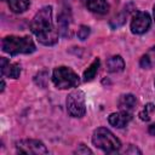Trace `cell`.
<instances>
[{
	"mask_svg": "<svg viewBox=\"0 0 155 155\" xmlns=\"http://www.w3.org/2000/svg\"><path fill=\"white\" fill-rule=\"evenodd\" d=\"M131 153H134V154H136V153H138V154H140L142 151H140L139 149H137L136 147L130 145V149H128V150H126V154H131Z\"/></svg>",
	"mask_w": 155,
	"mask_h": 155,
	"instance_id": "ffe728a7",
	"label": "cell"
},
{
	"mask_svg": "<svg viewBox=\"0 0 155 155\" xmlns=\"http://www.w3.org/2000/svg\"><path fill=\"white\" fill-rule=\"evenodd\" d=\"M148 132L151 134V136H155V124H151L148 128Z\"/></svg>",
	"mask_w": 155,
	"mask_h": 155,
	"instance_id": "44dd1931",
	"label": "cell"
},
{
	"mask_svg": "<svg viewBox=\"0 0 155 155\" xmlns=\"http://www.w3.org/2000/svg\"><path fill=\"white\" fill-rule=\"evenodd\" d=\"M154 19H155V6H154Z\"/></svg>",
	"mask_w": 155,
	"mask_h": 155,
	"instance_id": "603a6c76",
	"label": "cell"
},
{
	"mask_svg": "<svg viewBox=\"0 0 155 155\" xmlns=\"http://www.w3.org/2000/svg\"><path fill=\"white\" fill-rule=\"evenodd\" d=\"M4 90H5V81H4V79H2V80H1V90H0V91L2 92Z\"/></svg>",
	"mask_w": 155,
	"mask_h": 155,
	"instance_id": "7402d4cb",
	"label": "cell"
},
{
	"mask_svg": "<svg viewBox=\"0 0 155 155\" xmlns=\"http://www.w3.org/2000/svg\"><path fill=\"white\" fill-rule=\"evenodd\" d=\"M1 48L4 52L16 56L19 53H33L35 51V44L29 36H5L1 41Z\"/></svg>",
	"mask_w": 155,
	"mask_h": 155,
	"instance_id": "7a4b0ae2",
	"label": "cell"
},
{
	"mask_svg": "<svg viewBox=\"0 0 155 155\" xmlns=\"http://www.w3.org/2000/svg\"><path fill=\"white\" fill-rule=\"evenodd\" d=\"M154 110H155V105H154L153 103L145 104V107L143 108V110L139 111V117H140V120H143V121H149V119H150V113H153Z\"/></svg>",
	"mask_w": 155,
	"mask_h": 155,
	"instance_id": "9a60e30c",
	"label": "cell"
},
{
	"mask_svg": "<svg viewBox=\"0 0 155 155\" xmlns=\"http://www.w3.org/2000/svg\"><path fill=\"white\" fill-rule=\"evenodd\" d=\"M92 143L98 149L109 154L116 153L121 148V143L116 138V136H114V133L105 127H98L97 130H94L92 136Z\"/></svg>",
	"mask_w": 155,
	"mask_h": 155,
	"instance_id": "3957f363",
	"label": "cell"
},
{
	"mask_svg": "<svg viewBox=\"0 0 155 155\" xmlns=\"http://www.w3.org/2000/svg\"><path fill=\"white\" fill-rule=\"evenodd\" d=\"M151 24V18L149 13L143 11H137L131 21V31L133 34H144L148 31Z\"/></svg>",
	"mask_w": 155,
	"mask_h": 155,
	"instance_id": "52a82bcc",
	"label": "cell"
},
{
	"mask_svg": "<svg viewBox=\"0 0 155 155\" xmlns=\"http://www.w3.org/2000/svg\"><path fill=\"white\" fill-rule=\"evenodd\" d=\"M29 0H8V7L15 13H22L29 7Z\"/></svg>",
	"mask_w": 155,
	"mask_h": 155,
	"instance_id": "4fadbf2b",
	"label": "cell"
},
{
	"mask_svg": "<svg viewBox=\"0 0 155 155\" xmlns=\"http://www.w3.org/2000/svg\"><path fill=\"white\" fill-rule=\"evenodd\" d=\"M16 148L18 153L22 154H35V155H41V154H47L48 150L45 147V144L38 139H23L16 143Z\"/></svg>",
	"mask_w": 155,
	"mask_h": 155,
	"instance_id": "8992f818",
	"label": "cell"
},
{
	"mask_svg": "<svg viewBox=\"0 0 155 155\" xmlns=\"http://www.w3.org/2000/svg\"><path fill=\"white\" fill-rule=\"evenodd\" d=\"M76 154H92V150H90L87 147H85L84 144H81L76 150H75Z\"/></svg>",
	"mask_w": 155,
	"mask_h": 155,
	"instance_id": "d6986e66",
	"label": "cell"
},
{
	"mask_svg": "<svg viewBox=\"0 0 155 155\" xmlns=\"http://www.w3.org/2000/svg\"><path fill=\"white\" fill-rule=\"evenodd\" d=\"M99 64H101L99 58H96V59L90 64V67L84 71V80H85V81H91V80L94 79V76H96V74H97V71H98Z\"/></svg>",
	"mask_w": 155,
	"mask_h": 155,
	"instance_id": "5bb4252c",
	"label": "cell"
},
{
	"mask_svg": "<svg viewBox=\"0 0 155 155\" xmlns=\"http://www.w3.org/2000/svg\"><path fill=\"white\" fill-rule=\"evenodd\" d=\"M52 81L57 88L65 90L70 87H76L80 82L78 74L68 67H57L52 73Z\"/></svg>",
	"mask_w": 155,
	"mask_h": 155,
	"instance_id": "277c9868",
	"label": "cell"
},
{
	"mask_svg": "<svg viewBox=\"0 0 155 155\" xmlns=\"http://www.w3.org/2000/svg\"><path fill=\"white\" fill-rule=\"evenodd\" d=\"M1 74L2 76L12 78V79H18L21 75V67L16 63L10 62L7 58L1 57Z\"/></svg>",
	"mask_w": 155,
	"mask_h": 155,
	"instance_id": "ba28073f",
	"label": "cell"
},
{
	"mask_svg": "<svg viewBox=\"0 0 155 155\" xmlns=\"http://www.w3.org/2000/svg\"><path fill=\"white\" fill-rule=\"evenodd\" d=\"M125 68V62L121 56H113L107 59V70L109 73H120Z\"/></svg>",
	"mask_w": 155,
	"mask_h": 155,
	"instance_id": "8fae6325",
	"label": "cell"
},
{
	"mask_svg": "<svg viewBox=\"0 0 155 155\" xmlns=\"http://www.w3.org/2000/svg\"><path fill=\"white\" fill-rule=\"evenodd\" d=\"M131 119H132L131 113L125 111V110H120L119 113L110 114L108 117V121L111 126H114L116 128H122L131 121Z\"/></svg>",
	"mask_w": 155,
	"mask_h": 155,
	"instance_id": "9c48e42d",
	"label": "cell"
},
{
	"mask_svg": "<svg viewBox=\"0 0 155 155\" xmlns=\"http://www.w3.org/2000/svg\"><path fill=\"white\" fill-rule=\"evenodd\" d=\"M30 29L42 45L51 46L58 41V30L53 24L51 6H44L35 13L30 22Z\"/></svg>",
	"mask_w": 155,
	"mask_h": 155,
	"instance_id": "6da1fadb",
	"label": "cell"
},
{
	"mask_svg": "<svg viewBox=\"0 0 155 155\" xmlns=\"http://www.w3.org/2000/svg\"><path fill=\"white\" fill-rule=\"evenodd\" d=\"M87 8L98 15H105L109 12V4L107 0H87L86 1Z\"/></svg>",
	"mask_w": 155,
	"mask_h": 155,
	"instance_id": "30bf717a",
	"label": "cell"
},
{
	"mask_svg": "<svg viewBox=\"0 0 155 155\" xmlns=\"http://www.w3.org/2000/svg\"><path fill=\"white\" fill-rule=\"evenodd\" d=\"M58 23H59V28H61V31H62V33L65 35V31L69 29V24H70L68 16H67V15H64V13H62V15L59 16Z\"/></svg>",
	"mask_w": 155,
	"mask_h": 155,
	"instance_id": "2e32d148",
	"label": "cell"
},
{
	"mask_svg": "<svg viewBox=\"0 0 155 155\" xmlns=\"http://www.w3.org/2000/svg\"><path fill=\"white\" fill-rule=\"evenodd\" d=\"M88 35H90V28L87 25H80V28L78 30V38L80 40H85V39H87Z\"/></svg>",
	"mask_w": 155,
	"mask_h": 155,
	"instance_id": "e0dca14e",
	"label": "cell"
},
{
	"mask_svg": "<svg viewBox=\"0 0 155 155\" xmlns=\"http://www.w3.org/2000/svg\"><path fill=\"white\" fill-rule=\"evenodd\" d=\"M139 64H140L142 68H145V69H147V68H150L151 62H150V57H149V54H144V56L140 58Z\"/></svg>",
	"mask_w": 155,
	"mask_h": 155,
	"instance_id": "ac0fdd59",
	"label": "cell"
},
{
	"mask_svg": "<svg viewBox=\"0 0 155 155\" xmlns=\"http://www.w3.org/2000/svg\"><path fill=\"white\" fill-rule=\"evenodd\" d=\"M136 103H137L136 97L133 94H131V93L122 94L119 98V102H117L120 110H125V111H128V113H131V110L136 107Z\"/></svg>",
	"mask_w": 155,
	"mask_h": 155,
	"instance_id": "7c38bea8",
	"label": "cell"
},
{
	"mask_svg": "<svg viewBox=\"0 0 155 155\" xmlns=\"http://www.w3.org/2000/svg\"><path fill=\"white\" fill-rule=\"evenodd\" d=\"M67 111L71 117H82L86 113L85 93L81 90L71 91L67 97Z\"/></svg>",
	"mask_w": 155,
	"mask_h": 155,
	"instance_id": "5b68a950",
	"label": "cell"
}]
</instances>
